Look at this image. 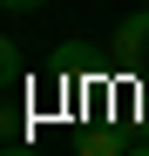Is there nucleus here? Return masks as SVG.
<instances>
[{
  "instance_id": "f257e3e1",
  "label": "nucleus",
  "mask_w": 149,
  "mask_h": 156,
  "mask_svg": "<svg viewBox=\"0 0 149 156\" xmlns=\"http://www.w3.org/2000/svg\"><path fill=\"white\" fill-rule=\"evenodd\" d=\"M115 61L129 68V75H142V82H149V7H136V14L115 27Z\"/></svg>"
},
{
  "instance_id": "f03ea898",
  "label": "nucleus",
  "mask_w": 149,
  "mask_h": 156,
  "mask_svg": "<svg viewBox=\"0 0 149 156\" xmlns=\"http://www.w3.org/2000/svg\"><path fill=\"white\" fill-rule=\"evenodd\" d=\"M7 14H34V7H47V0H0Z\"/></svg>"
},
{
  "instance_id": "7ed1b4c3",
  "label": "nucleus",
  "mask_w": 149,
  "mask_h": 156,
  "mask_svg": "<svg viewBox=\"0 0 149 156\" xmlns=\"http://www.w3.org/2000/svg\"><path fill=\"white\" fill-rule=\"evenodd\" d=\"M122 156H149V149H122Z\"/></svg>"
},
{
  "instance_id": "20e7f679",
  "label": "nucleus",
  "mask_w": 149,
  "mask_h": 156,
  "mask_svg": "<svg viewBox=\"0 0 149 156\" xmlns=\"http://www.w3.org/2000/svg\"><path fill=\"white\" fill-rule=\"evenodd\" d=\"M142 7H149V0H142Z\"/></svg>"
}]
</instances>
